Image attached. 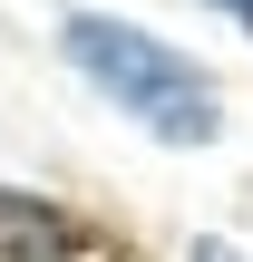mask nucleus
Returning <instances> with one entry per match:
<instances>
[{
    "instance_id": "7ed1b4c3",
    "label": "nucleus",
    "mask_w": 253,
    "mask_h": 262,
    "mask_svg": "<svg viewBox=\"0 0 253 262\" xmlns=\"http://www.w3.org/2000/svg\"><path fill=\"white\" fill-rule=\"evenodd\" d=\"M215 10H234V19H253V0H215Z\"/></svg>"
},
{
    "instance_id": "f257e3e1",
    "label": "nucleus",
    "mask_w": 253,
    "mask_h": 262,
    "mask_svg": "<svg viewBox=\"0 0 253 262\" xmlns=\"http://www.w3.org/2000/svg\"><path fill=\"white\" fill-rule=\"evenodd\" d=\"M59 39H68V68H78L117 117H137L156 146H215V136H224V107H215L205 68H185L156 29L107 19V10H68Z\"/></svg>"
},
{
    "instance_id": "f03ea898",
    "label": "nucleus",
    "mask_w": 253,
    "mask_h": 262,
    "mask_svg": "<svg viewBox=\"0 0 253 262\" xmlns=\"http://www.w3.org/2000/svg\"><path fill=\"white\" fill-rule=\"evenodd\" d=\"M0 262H68V214L0 185Z\"/></svg>"
}]
</instances>
